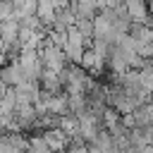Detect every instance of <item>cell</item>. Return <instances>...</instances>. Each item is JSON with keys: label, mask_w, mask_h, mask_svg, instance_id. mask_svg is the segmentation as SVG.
<instances>
[{"label": "cell", "mask_w": 153, "mask_h": 153, "mask_svg": "<svg viewBox=\"0 0 153 153\" xmlns=\"http://www.w3.org/2000/svg\"><path fill=\"white\" fill-rule=\"evenodd\" d=\"M0 81H2L7 88H19V86L26 84L29 79H26V72L22 69L19 62H10V65H5V67L0 69Z\"/></svg>", "instance_id": "6da1fadb"}, {"label": "cell", "mask_w": 153, "mask_h": 153, "mask_svg": "<svg viewBox=\"0 0 153 153\" xmlns=\"http://www.w3.org/2000/svg\"><path fill=\"white\" fill-rule=\"evenodd\" d=\"M41 136H43L45 146L50 148V153H62V151L69 146V139H67V134H65L60 127H55V129H48V131H43Z\"/></svg>", "instance_id": "7a4b0ae2"}, {"label": "cell", "mask_w": 153, "mask_h": 153, "mask_svg": "<svg viewBox=\"0 0 153 153\" xmlns=\"http://www.w3.org/2000/svg\"><path fill=\"white\" fill-rule=\"evenodd\" d=\"M79 67H81L84 72H88V74H100L103 67H105V57L98 55L93 48H86V50H84V57H81V62H79Z\"/></svg>", "instance_id": "3957f363"}, {"label": "cell", "mask_w": 153, "mask_h": 153, "mask_svg": "<svg viewBox=\"0 0 153 153\" xmlns=\"http://www.w3.org/2000/svg\"><path fill=\"white\" fill-rule=\"evenodd\" d=\"M124 7H127V14H129L131 22H136V24H148L151 12H148L146 0H129V2H124Z\"/></svg>", "instance_id": "277c9868"}, {"label": "cell", "mask_w": 153, "mask_h": 153, "mask_svg": "<svg viewBox=\"0 0 153 153\" xmlns=\"http://www.w3.org/2000/svg\"><path fill=\"white\" fill-rule=\"evenodd\" d=\"M129 38L136 43V48L143 45V43H151V41H153V29H151V24H136V22H131V26H129Z\"/></svg>", "instance_id": "5b68a950"}, {"label": "cell", "mask_w": 153, "mask_h": 153, "mask_svg": "<svg viewBox=\"0 0 153 153\" xmlns=\"http://www.w3.org/2000/svg\"><path fill=\"white\" fill-rule=\"evenodd\" d=\"M0 41L5 45H12L19 41V22L17 19H7V22H0Z\"/></svg>", "instance_id": "8992f818"}, {"label": "cell", "mask_w": 153, "mask_h": 153, "mask_svg": "<svg viewBox=\"0 0 153 153\" xmlns=\"http://www.w3.org/2000/svg\"><path fill=\"white\" fill-rule=\"evenodd\" d=\"M5 57H7V45H5L2 41H0V62H2Z\"/></svg>", "instance_id": "52a82bcc"}]
</instances>
